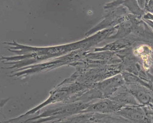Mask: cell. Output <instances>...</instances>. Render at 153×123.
Wrapping results in <instances>:
<instances>
[{
	"label": "cell",
	"instance_id": "6da1fadb",
	"mask_svg": "<svg viewBox=\"0 0 153 123\" xmlns=\"http://www.w3.org/2000/svg\"><path fill=\"white\" fill-rule=\"evenodd\" d=\"M134 54L136 56L140 55L143 60V65L145 70H148L152 64V49L148 45H141L134 50Z\"/></svg>",
	"mask_w": 153,
	"mask_h": 123
}]
</instances>
